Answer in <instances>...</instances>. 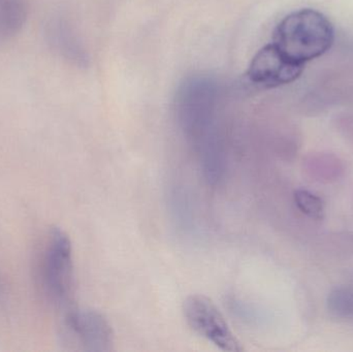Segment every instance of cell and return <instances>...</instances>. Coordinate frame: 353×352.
Instances as JSON below:
<instances>
[{"mask_svg":"<svg viewBox=\"0 0 353 352\" xmlns=\"http://www.w3.org/2000/svg\"><path fill=\"white\" fill-rule=\"evenodd\" d=\"M273 39L286 57L305 65L331 49L335 30L325 14L304 8L286 16L276 27Z\"/></svg>","mask_w":353,"mask_h":352,"instance_id":"1","label":"cell"},{"mask_svg":"<svg viewBox=\"0 0 353 352\" xmlns=\"http://www.w3.org/2000/svg\"><path fill=\"white\" fill-rule=\"evenodd\" d=\"M41 280L50 301L65 311L74 296V265L70 236L54 227L48 237L41 266Z\"/></svg>","mask_w":353,"mask_h":352,"instance_id":"2","label":"cell"},{"mask_svg":"<svg viewBox=\"0 0 353 352\" xmlns=\"http://www.w3.org/2000/svg\"><path fill=\"white\" fill-rule=\"evenodd\" d=\"M62 344L68 351L111 352L115 351V334L108 318L90 309L65 311L60 327Z\"/></svg>","mask_w":353,"mask_h":352,"instance_id":"3","label":"cell"},{"mask_svg":"<svg viewBox=\"0 0 353 352\" xmlns=\"http://www.w3.org/2000/svg\"><path fill=\"white\" fill-rule=\"evenodd\" d=\"M183 312L191 330L220 351H244L225 318L209 298L201 295L190 296L185 300Z\"/></svg>","mask_w":353,"mask_h":352,"instance_id":"4","label":"cell"},{"mask_svg":"<svg viewBox=\"0 0 353 352\" xmlns=\"http://www.w3.org/2000/svg\"><path fill=\"white\" fill-rule=\"evenodd\" d=\"M304 66L292 61L274 43H270L253 57L247 76L251 84L259 88H275L296 81L302 74Z\"/></svg>","mask_w":353,"mask_h":352,"instance_id":"5","label":"cell"},{"mask_svg":"<svg viewBox=\"0 0 353 352\" xmlns=\"http://www.w3.org/2000/svg\"><path fill=\"white\" fill-rule=\"evenodd\" d=\"M27 18L25 0H0V41L20 32Z\"/></svg>","mask_w":353,"mask_h":352,"instance_id":"6","label":"cell"},{"mask_svg":"<svg viewBox=\"0 0 353 352\" xmlns=\"http://www.w3.org/2000/svg\"><path fill=\"white\" fill-rule=\"evenodd\" d=\"M327 309L339 318H353V287L333 289L327 297Z\"/></svg>","mask_w":353,"mask_h":352,"instance_id":"7","label":"cell"},{"mask_svg":"<svg viewBox=\"0 0 353 352\" xmlns=\"http://www.w3.org/2000/svg\"><path fill=\"white\" fill-rule=\"evenodd\" d=\"M294 202L303 214L312 219L321 220L325 216V204L319 196L308 190H298L294 194Z\"/></svg>","mask_w":353,"mask_h":352,"instance_id":"8","label":"cell"}]
</instances>
